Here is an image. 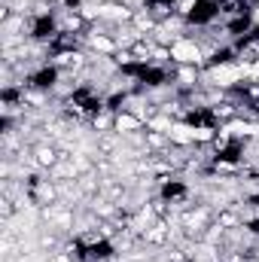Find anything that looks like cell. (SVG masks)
I'll return each instance as SVG.
<instances>
[{"label": "cell", "mask_w": 259, "mask_h": 262, "mask_svg": "<svg viewBox=\"0 0 259 262\" xmlns=\"http://www.w3.org/2000/svg\"><path fill=\"white\" fill-rule=\"evenodd\" d=\"M171 61L177 67H207V55H204V46L195 40V37H180L171 43Z\"/></svg>", "instance_id": "6da1fadb"}]
</instances>
